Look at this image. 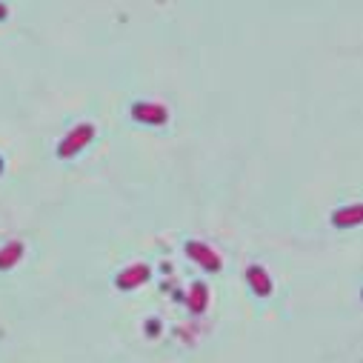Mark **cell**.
<instances>
[{
	"mask_svg": "<svg viewBox=\"0 0 363 363\" xmlns=\"http://www.w3.org/2000/svg\"><path fill=\"white\" fill-rule=\"evenodd\" d=\"M360 220H363V206H360V203H354V206H343V209L332 212V223L340 226V229H346V226H357Z\"/></svg>",
	"mask_w": 363,
	"mask_h": 363,
	"instance_id": "6",
	"label": "cell"
},
{
	"mask_svg": "<svg viewBox=\"0 0 363 363\" xmlns=\"http://www.w3.org/2000/svg\"><path fill=\"white\" fill-rule=\"evenodd\" d=\"M186 255H189L198 266H203L206 272H220V269H223V257H220L212 246H206V243H201V240H189V243H186Z\"/></svg>",
	"mask_w": 363,
	"mask_h": 363,
	"instance_id": "3",
	"label": "cell"
},
{
	"mask_svg": "<svg viewBox=\"0 0 363 363\" xmlns=\"http://www.w3.org/2000/svg\"><path fill=\"white\" fill-rule=\"evenodd\" d=\"M23 252H26L23 240H9L4 249H0V269H12V266H18L21 257H23Z\"/></svg>",
	"mask_w": 363,
	"mask_h": 363,
	"instance_id": "8",
	"label": "cell"
},
{
	"mask_svg": "<svg viewBox=\"0 0 363 363\" xmlns=\"http://www.w3.org/2000/svg\"><path fill=\"white\" fill-rule=\"evenodd\" d=\"M95 140V123H77L57 146V155L60 157H74L77 152H83L89 143Z\"/></svg>",
	"mask_w": 363,
	"mask_h": 363,
	"instance_id": "1",
	"label": "cell"
},
{
	"mask_svg": "<svg viewBox=\"0 0 363 363\" xmlns=\"http://www.w3.org/2000/svg\"><path fill=\"white\" fill-rule=\"evenodd\" d=\"M246 284H249V289H252L257 298H269V295H272V278L266 275V269L257 266V263H252V266L246 269Z\"/></svg>",
	"mask_w": 363,
	"mask_h": 363,
	"instance_id": "5",
	"label": "cell"
},
{
	"mask_svg": "<svg viewBox=\"0 0 363 363\" xmlns=\"http://www.w3.org/2000/svg\"><path fill=\"white\" fill-rule=\"evenodd\" d=\"M186 303H189V312H192V315L206 312V303H209V286H206V284H201V281H198V284H192Z\"/></svg>",
	"mask_w": 363,
	"mask_h": 363,
	"instance_id": "7",
	"label": "cell"
},
{
	"mask_svg": "<svg viewBox=\"0 0 363 363\" xmlns=\"http://www.w3.org/2000/svg\"><path fill=\"white\" fill-rule=\"evenodd\" d=\"M132 118L138 123H149V126H163L169 121V109L163 104H155V101H138L132 106Z\"/></svg>",
	"mask_w": 363,
	"mask_h": 363,
	"instance_id": "2",
	"label": "cell"
},
{
	"mask_svg": "<svg viewBox=\"0 0 363 363\" xmlns=\"http://www.w3.org/2000/svg\"><path fill=\"white\" fill-rule=\"evenodd\" d=\"M0 172H4V157H0Z\"/></svg>",
	"mask_w": 363,
	"mask_h": 363,
	"instance_id": "10",
	"label": "cell"
},
{
	"mask_svg": "<svg viewBox=\"0 0 363 363\" xmlns=\"http://www.w3.org/2000/svg\"><path fill=\"white\" fill-rule=\"evenodd\" d=\"M6 15H9V9H6V6H4V4H0V21H4V18H6Z\"/></svg>",
	"mask_w": 363,
	"mask_h": 363,
	"instance_id": "9",
	"label": "cell"
},
{
	"mask_svg": "<svg viewBox=\"0 0 363 363\" xmlns=\"http://www.w3.org/2000/svg\"><path fill=\"white\" fill-rule=\"evenodd\" d=\"M152 278V269H149V263H132V266H126L121 275H118V289H123V292H132V289H138L140 284H146Z\"/></svg>",
	"mask_w": 363,
	"mask_h": 363,
	"instance_id": "4",
	"label": "cell"
}]
</instances>
